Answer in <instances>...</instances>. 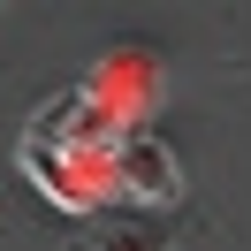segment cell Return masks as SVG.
Instances as JSON below:
<instances>
[{"mask_svg": "<svg viewBox=\"0 0 251 251\" xmlns=\"http://www.w3.org/2000/svg\"><path fill=\"white\" fill-rule=\"evenodd\" d=\"M107 190H114V198H137V205H175V198H183V168H175V152L152 137V129H137V137L114 145Z\"/></svg>", "mask_w": 251, "mask_h": 251, "instance_id": "6da1fadb", "label": "cell"}, {"mask_svg": "<svg viewBox=\"0 0 251 251\" xmlns=\"http://www.w3.org/2000/svg\"><path fill=\"white\" fill-rule=\"evenodd\" d=\"M84 84H92L99 107H114L129 129H137V122H145V107L160 99V61H152L145 46H114L107 61H92V76H84Z\"/></svg>", "mask_w": 251, "mask_h": 251, "instance_id": "7a4b0ae2", "label": "cell"}, {"mask_svg": "<svg viewBox=\"0 0 251 251\" xmlns=\"http://www.w3.org/2000/svg\"><path fill=\"white\" fill-rule=\"evenodd\" d=\"M16 160H23V175H31L53 205H69V213H84V205L99 198L92 175H114V160H84V152H61V145H16Z\"/></svg>", "mask_w": 251, "mask_h": 251, "instance_id": "3957f363", "label": "cell"}, {"mask_svg": "<svg viewBox=\"0 0 251 251\" xmlns=\"http://www.w3.org/2000/svg\"><path fill=\"white\" fill-rule=\"evenodd\" d=\"M84 251H175V244H168L160 228H145V221H107Z\"/></svg>", "mask_w": 251, "mask_h": 251, "instance_id": "277c9868", "label": "cell"}]
</instances>
